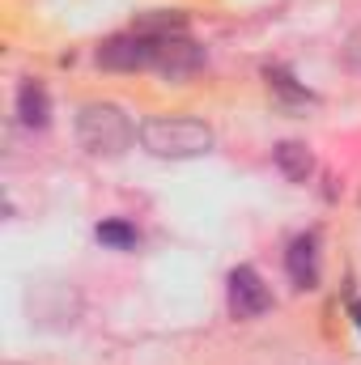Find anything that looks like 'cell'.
<instances>
[{
	"mask_svg": "<svg viewBox=\"0 0 361 365\" xmlns=\"http://www.w3.org/2000/svg\"><path fill=\"white\" fill-rule=\"evenodd\" d=\"M141 145L145 153L153 158H166V162H187V158H204L217 136L204 119H191V115H153L141 123Z\"/></svg>",
	"mask_w": 361,
	"mask_h": 365,
	"instance_id": "6da1fadb",
	"label": "cell"
},
{
	"mask_svg": "<svg viewBox=\"0 0 361 365\" xmlns=\"http://www.w3.org/2000/svg\"><path fill=\"white\" fill-rule=\"evenodd\" d=\"M141 128H132L128 110L115 102H86L77 110V140L90 158H123L136 145Z\"/></svg>",
	"mask_w": 361,
	"mask_h": 365,
	"instance_id": "7a4b0ae2",
	"label": "cell"
},
{
	"mask_svg": "<svg viewBox=\"0 0 361 365\" xmlns=\"http://www.w3.org/2000/svg\"><path fill=\"white\" fill-rule=\"evenodd\" d=\"M158 43L162 38H149L141 30H128V34H115L98 47V64L111 68V73H145L158 64Z\"/></svg>",
	"mask_w": 361,
	"mask_h": 365,
	"instance_id": "3957f363",
	"label": "cell"
},
{
	"mask_svg": "<svg viewBox=\"0 0 361 365\" xmlns=\"http://www.w3.org/2000/svg\"><path fill=\"white\" fill-rule=\"evenodd\" d=\"M272 310V289L255 268H234L230 272V314L234 319H260Z\"/></svg>",
	"mask_w": 361,
	"mask_h": 365,
	"instance_id": "277c9868",
	"label": "cell"
},
{
	"mask_svg": "<svg viewBox=\"0 0 361 365\" xmlns=\"http://www.w3.org/2000/svg\"><path fill=\"white\" fill-rule=\"evenodd\" d=\"M200 64H204V51H200L187 34L158 43V64H153V73H162L166 81H187L191 73H200Z\"/></svg>",
	"mask_w": 361,
	"mask_h": 365,
	"instance_id": "5b68a950",
	"label": "cell"
},
{
	"mask_svg": "<svg viewBox=\"0 0 361 365\" xmlns=\"http://www.w3.org/2000/svg\"><path fill=\"white\" fill-rule=\"evenodd\" d=\"M285 268H289L298 289H315V280H319V238L315 234L293 238L289 251H285Z\"/></svg>",
	"mask_w": 361,
	"mask_h": 365,
	"instance_id": "8992f818",
	"label": "cell"
},
{
	"mask_svg": "<svg viewBox=\"0 0 361 365\" xmlns=\"http://www.w3.org/2000/svg\"><path fill=\"white\" fill-rule=\"evenodd\" d=\"M272 162H276V170L289 182H306L315 175V158H310V149L302 140H280L276 153H272Z\"/></svg>",
	"mask_w": 361,
	"mask_h": 365,
	"instance_id": "52a82bcc",
	"label": "cell"
},
{
	"mask_svg": "<svg viewBox=\"0 0 361 365\" xmlns=\"http://www.w3.org/2000/svg\"><path fill=\"white\" fill-rule=\"evenodd\" d=\"M17 119H21L26 128H47V119H51V98H47V90H43L39 81H21V90H17Z\"/></svg>",
	"mask_w": 361,
	"mask_h": 365,
	"instance_id": "ba28073f",
	"label": "cell"
},
{
	"mask_svg": "<svg viewBox=\"0 0 361 365\" xmlns=\"http://www.w3.org/2000/svg\"><path fill=\"white\" fill-rule=\"evenodd\" d=\"M264 81H268V90L276 93V102H280L285 110H306V106H315V93L306 90V86H298L285 68H264Z\"/></svg>",
	"mask_w": 361,
	"mask_h": 365,
	"instance_id": "9c48e42d",
	"label": "cell"
},
{
	"mask_svg": "<svg viewBox=\"0 0 361 365\" xmlns=\"http://www.w3.org/2000/svg\"><path fill=\"white\" fill-rule=\"evenodd\" d=\"M132 30H141L149 38H179V34H187V13H179V9H153V13H141Z\"/></svg>",
	"mask_w": 361,
	"mask_h": 365,
	"instance_id": "30bf717a",
	"label": "cell"
},
{
	"mask_svg": "<svg viewBox=\"0 0 361 365\" xmlns=\"http://www.w3.org/2000/svg\"><path fill=\"white\" fill-rule=\"evenodd\" d=\"M136 225H128V221H102L98 225V242H106V247H115V251H128V247H136Z\"/></svg>",
	"mask_w": 361,
	"mask_h": 365,
	"instance_id": "8fae6325",
	"label": "cell"
},
{
	"mask_svg": "<svg viewBox=\"0 0 361 365\" xmlns=\"http://www.w3.org/2000/svg\"><path fill=\"white\" fill-rule=\"evenodd\" d=\"M349 314H353V323H357V331H361V302H349Z\"/></svg>",
	"mask_w": 361,
	"mask_h": 365,
	"instance_id": "7c38bea8",
	"label": "cell"
}]
</instances>
